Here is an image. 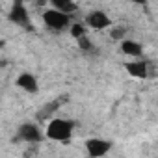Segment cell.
<instances>
[{
  "mask_svg": "<svg viewBox=\"0 0 158 158\" xmlns=\"http://www.w3.org/2000/svg\"><path fill=\"white\" fill-rule=\"evenodd\" d=\"M112 147H114V143L104 138H88L84 141V149L89 158H102L112 151Z\"/></svg>",
  "mask_w": 158,
  "mask_h": 158,
  "instance_id": "277c9868",
  "label": "cell"
},
{
  "mask_svg": "<svg viewBox=\"0 0 158 158\" xmlns=\"http://www.w3.org/2000/svg\"><path fill=\"white\" fill-rule=\"evenodd\" d=\"M8 19H10L15 26L23 28V30H26V32H30V30L34 28L30 11H28V8L24 6V2H21V0H15V2L11 4L10 13H8Z\"/></svg>",
  "mask_w": 158,
  "mask_h": 158,
  "instance_id": "3957f363",
  "label": "cell"
},
{
  "mask_svg": "<svg viewBox=\"0 0 158 158\" xmlns=\"http://www.w3.org/2000/svg\"><path fill=\"white\" fill-rule=\"evenodd\" d=\"M69 34L78 41V39H82V37L88 35V28H86L84 23H71V26H69Z\"/></svg>",
  "mask_w": 158,
  "mask_h": 158,
  "instance_id": "8fae6325",
  "label": "cell"
},
{
  "mask_svg": "<svg viewBox=\"0 0 158 158\" xmlns=\"http://www.w3.org/2000/svg\"><path fill=\"white\" fill-rule=\"evenodd\" d=\"M76 43H78V48L84 50V52H91V50L95 48V47H93V41L89 39V35H86V37H82V39H78Z\"/></svg>",
  "mask_w": 158,
  "mask_h": 158,
  "instance_id": "7c38bea8",
  "label": "cell"
},
{
  "mask_svg": "<svg viewBox=\"0 0 158 158\" xmlns=\"http://www.w3.org/2000/svg\"><path fill=\"white\" fill-rule=\"evenodd\" d=\"M121 52L125 54V56H128V58H141L143 56V45L139 43V41H136V39H123L121 41Z\"/></svg>",
  "mask_w": 158,
  "mask_h": 158,
  "instance_id": "9c48e42d",
  "label": "cell"
},
{
  "mask_svg": "<svg viewBox=\"0 0 158 158\" xmlns=\"http://www.w3.org/2000/svg\"><path fill=\"white\" fill-rule=\"evenodd\" d=\"M0 23H2V17H0Z\"/></svg>",
  "mask_w": 158,
  "mask_h": 158,
  "instance_id": "5bb4252c",
  "label": "cell"
},
{
  "mask_svg": "<svg viewBox=\"0 0 158 158\" xmlns=\"http://www.w3.org/2000/svg\"><path fill=\"white\" fill-rule=\"evenodd\" d=\"M152 65L143 60V58H138V60H132V61H127L125 63V71L132 76V78H138V80H145L147 76H151Z\"/></svg>",
  "mask_w": 158,
  "mask_h": 158,
  "instance_id": "52a82bcc",
  "label": "cell"
},
{
  "mask_svg": "<svg viewBox=\"0 0 158 158\" xmlns=\"http://www.w3.org/2000/svg\"><path fill=\"white\" fill-rule=\"evenodd\" d=\"M15 86H17L19 89H23L24 93H30V95H34V93L39 91V80L35 78V74H32V73H28V71L21 73V74L15 78Z\"/></svg>",
  "mask_w": 158,
  "mask_h": 158,
  "instance_id": "ba28073f",
  "label": "cell"
},
{
  "mask_svg": "<svg viewBox=\"0 0 158 158\" xmlns=\"http://www.w3.org/2000/svg\"><path fill=\"white\" fill-rule=\"evenodd\" d=\"M17 138L21 141H24V143L35 145V143L43 141L45 134H43V130H41V127L37 123H23L19 127V130H17Z\"/></svg>",
  "mask_w": 158,
  "mask_h": 158,
  "instance_id": "5b68a950",
  "label": "cell"
},
{
  "mask_svg": "<svg viewBox=\"0 0 158 158\" xmlns=\"http://www.w3.org/2000/svg\"><path fill=\"white\" fill-rule=\"evenodd\" d=\"M91 28V30H108L114 26L110 15L102 10H93L86 15V28Z\"/></svg>",
  "mask_w": 158,
  "mask_h": 158,
  "instance_id": "8992f818",
  "label": "cell"
},
{
  "mask_svg": "<svg viewBox=\"0 0 158 158\" xmlns=\"http://www.w3.org/2000/svg\"><path fill=\"white\" fill-rule=\"evenodd\" d=\"M73 130H74V123L71 119H63V117H52L48 119L43 134L45 138H48L50 141H58V143H67L73 138Z\"/></svg>",
  "mask_w": 158,
  "mask_h": 158,
  "instance_id": "6da1fadb",
  "label": "cell"
},
{
  "mask_svg": "<svg viewBox=\"0 0 158 158\" xmlns=\"http://www.w3.org/2000/svg\"><path fill=\"white\" fill-rule=\"evenodd\" d=\"M41 19H43V24H45L48 30H52V32H63V30H69V26H71V23H73L69 15H63L61 11L54 10V8L45 10L43 15H41Z\"/></svg>",
  "mask_w": 158,
  "mask_h": 158,
  "instance_id": "7a4b0ae2",
  "label": "cell"
},
{
  "mask_svg": "<svg viewBox=\"0 0 158 158\" xmlns=\"http://www.w3.org/2000/svg\"><path fill=\"white\" fill-rule=\"evenodd\" d=\"M125 34H127V30L123 28V26H112V30H110V35L114 37V39H125Z\"/></svg>",
  "mask_w": 158,
  "mask_h": 158,
  "instance_id": "4fadbf2b",
  "label": "cell"
},
{
  "mask_svg": "<svg viewBox=\"0 0 158 158\" xmlns=\"http://www.w3.org/2000/svg\"><path fill=\"white\" fill-rule=\"evenodd\" d=\"M52 8L58 10V11H61L63 15L73 17L78 11V8H80V6H78L76 2H73V0H52Z\"/></svg>",
  "mask_w": 158,
  "mask_h": 158,
  "instance_id": "30bf717a",
  "label": "cell"
}]
</instances>
